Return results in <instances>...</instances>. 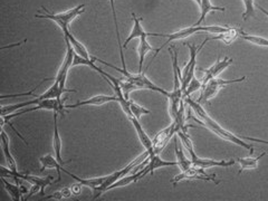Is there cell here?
<instances>
[{"label":"cell","instance_id":"ffe728a7","mask_svg":"<svg viewBox=\"0 0 268 201\" xmlns=\"http://www.w3.org/2000/svg\"><path fill=\"white\" fill-rule=\"evenodd\" d=\"M2 149L4 152L5 159L7 161V166L10 170L13 171H17V166H16V161H15V158L13 157L12 152H10V148H9V138L5 132L4 127H2Z\"/></svg>","mask_w":268,"mask_h":201},{"label":"cell","instance_id":"ac0fdd59","mask_svg":"<svg viewBox=\"0 0 268 201\" xmlns=\"http://www.w3.org/2000/svg\"><path fill=\"white\" fill-rule=\"evenodd\" d=\"M2 181L4 183L5 189L7 190L9 195L12 197V199L14 201H22L23 195L28 193L27 188L24 187V185H19L18 183H16V184L10 183L9 181H7L6 178H2Z\"/></svg>","mask_w":268,"mask_h":201},{"label":"cell","instance_id":"30bf717a","mask_svg":"<svg viewBox=\"0 0 268 201\" xmlns=\"http://www.w3.org/2000/svg\"><path fill=\"white\" fill-rule=\"evenodd\" d=\"M216 178H217L216 174L209 176V174L206 173L204 168L192 166L188 170H185V171H181V173L178 174V176H176L171 180V182L174 185H177L178 182L183 181V180H204V181H213L218 184L219 182L216 181Z\"/></svg>","mask_w":268,"mask_h":201},{"label":"cell","instance_id":"2e32d148","mask_svg":"<svg viewBox=\"0 0 268 201\" xmlns=\"http://www.w3.org/2000/svg\"><path fill=\"white\" fill-rule=\"evenodd\" d=\"M170 166H178V162L164 161V160L159 157V154H153V156L149 157V161L146 164V167L143 168V176L146 177L147 174H151V176H153L154 170Z\"/></svg>","mask_w":268,"mask_h":201},{"label":"cell","instance_id":"8fae6325","mask_svg":"<svg viewBox=\"0 0 268 201\" xmlns=\"http://www.w3.org/2000/svg\"><path fill=\"white\" fill-rule=\"evenodd\" d=\"M180 131V127L176 122H172L171 125L163 128L162 131H160L156 134V137L152 140L153 142V154H160L163 149L167 147L170 139L172 138L173 134H177Z\"/></svg>","mask_w":268,"mask_h":201},{"label":"cell","instance_id":"d6986e66","mask_svg":"<svg viewBox=\"0 0 268 201\" xmlns=\"http://www.w3.org/2000/svg\"><path fill=\"white\" fill-rule=\"evenodd\" d=\"M39 162L42 163V168H40L39 171L43 172L45 169H54L57 171V181H60V174L61 171H63L64 168L61 164L58 162V160L56 159V157H53L51 154H47V156H44V157H40L39 158Z\"/></svg>","mask_w":268,"mask_h":201},{"label":"cell","instance_id":"484cf974","mask_svg":"<svg viewBox=\"0 0 268 201\" xmlns=\"http://www.w3.org/2000/svg\"><path fill=\"white\" fill-rule=\"evenodd\" d=\"M111 5V10L113 15V20H114V26H115V32H116V39L118 44V49H120V56H121V61H122V70H126L125 65V59H124V54H123V44L121 42V36H120V30H118V24H117V18H116V12H115V5L114 0H110Z\"/></svg>","mask_w":268,"mask_h":201},{"label":"cell","instance_id":"4dcf8cb0","mask_svg":"<svg viewBox=\"0 0 268 201\" xmlns=\"http://www.w3.org/2000/svg\"><path fill=\"white\" fill-rule=\"evenodd\" d=\"M72 197H74V193L72 191L71 188H64L59 190V191H56L53 194L48 195V197H45L44 200L48 199H54V200H63V199H71Z\"/></svg>","mask_w":268,"mask_h":201},{"label":"cell","instance_id":"f546056e","mask_svg":"<svg viewBox=\"0 0 268 201\" xmlns=\"http://www.w3.org/2000/svg\"><path fill=\"white\" fill-rule=\"evenodd\" d=\"M128 106H130V110L132 114L136 116L138 120H140L141 116L146 115V114H151V111L147 110L146 107H143L141 105H139L138 103H136L134 101H132L131 99L128 100Z\"/></svg>","mask_w":268,"mask_h":201},{"label":"cell","instance_id":"3957f363","mask_svg":"<svg viewBox=\"0 0 268 201\" xmlns=\"http://www.w3.org/2000/svg\"><path fill=\"white\" fill-rule=\"evenodd\" d=\"M170 56L172 59V67H173V89L171 92H169L168 99H169V113L172 120L177 117L178 113L184 104L183 100V90L181 86V76L182 73H180V69L178 66V53L177 50H173V48H169Z\"/></svg>","mask_w":268,"mask_h":201},{"label":"cell","instance_id":"4316f807","mask_svg":"<svg viewBox=\"0 0 268 201\" xmlns=\"http://www.w3.org/2000/svg\"><path fill=\"white\" fill-rule=\"evenodd\" d=\"M176 144H174V151H176V156L178 159V167L180 168L181 171H185V170H188L190 167H192L193 164L191 162V160H188V158L184 156V152L182 151L181 147H179L178 144V140L176 139Z\"/></svg>","mask_w":268,"mask_h":201},{"label":"cell","instance_id":"1f68e13d","mask_svg":"<svg viewBox=\"0 0 268 201\" xmlns=\"http://www.w3.org/2000/svg\"><path fill=\"white\" fill-rule=\"evenodd\" d=\"M201 89H203V82L197 80L194 77V79L190 82V84L188 85L187 89H185V91L183 92V100L185 99V97H189L192 94V93L197 92V91H201Z\"/></svg>","mask_w":268,"mask_h":201},{"label":"cell","instance_id":"ba28073f","mask_svg":"<svg viewBox=\"0 0 268 201\" xmlns=\"http://www.w3.org/2000/svg\"><path fill=\"white\" fill-rule=\"evenodd\" d=\"M246 79H247L246 76H243V77H240V79H236V80H223V79H217V77H215V79L210 80L207 84L203 86V89H201V95H200L199 103L201 101H205V102L210 101L211 99H214V97L218 94V92L221 89H224L225 86L235 84V83H240V82H244Z\"/></svg>","mask_w":268,"mask_h":201},{"label":"cell","instance_id":"6da1fadb","mask_svg":"<svg viewBox=\"0 0 268 201\" xmlns=\"http://www.w3.org/2000/svg\"><path fill=\"white\" fill-rule=\"evenodd\" d=\"M184 102L187 103L189 107H191V109L194 111L195 115L198 116V117H194V116L192 117L195 122L199 123V124H201V125L206 126L207 128H209L210 131H213L215 134H217L218 137H220L221 139H224V140L233 142V143L237 144V146H239L244 149H247V150L250 152V154L254 153V150H255L254 146H251V144H249V143H246L245 141H243V138H239V137L235 136V134H233L228 130H226V128H224L221 125H219L218 123L216 122L214 118L208 114L207 112H206V110L200 105L199 102H195V101L191 100L190 99V96L185 97Z\"/></svg>","mask_w":268,"mask_h":201},{"label":"cell","instance_id":"5b68a950","mask_svg":"<svg viewBox=\"0 0 268 201\" xmlns=\"http://www.w3.org/2000/svg\"><path fill=\"white\" fill-rule=\"evenodd\" d=\"M97 61H100V63L104 64V65L109 66V67H112L113 70H115L117 72H121V73L123 74V79H125L126 81L130 82V83H132L133 85H136V87H137L138 90H150V91H153V92L161 93V94L166 95V96H168V94H169V92L161 89V87H159L158 85L154 84L152 81L149 80L148 77H147V75L144 74L143 72H142V73H138V74H131V73H128L127 70L124 71V70H122V69H118V67H116L114 65H111L110 63H106V61L102 60L100 58Z\"/></svg>","mask_w":268,"mask_h":201},{"label":"cell","instance_id":"277c9868","mask_svg":"<svg viewBox=\"0 0 268 201\" xmlns=\"http://www.w3.org/2000/svg\"><path fill=\"white\" fill-rule=\"evenodd\" d=\"M66 92H76V91L64 89V87H61V85L59 84V82L55 81L54 84L51 85L47 91L43 93L42 95L35 96L34 100L17 103V104H14V105H10V106H2V115H7V114H10V113H14L15 111H17V110H22V109H25V107L37 105L39 102H42L44 100L61 99V95H63L64 93H66Z\"/></svg>","mask_w":268,"mask_h":201},{"label":"cell","instance_id":"cb8c5ba5","mask_svg":"<svg viewBox=\"0 0 268 201\" xmlns=\"http://www.w3.org/2000/svg\"><path fill=\"white\" fill-rule=\"evenodd\" d=\"M148 37H141L140 43H139L138 47V53H139V71L138 73H142V67L144 63V58H146V55L149 51L154 50V48L150 45V43L148 42Z\"/></svg>","mask_w":268,"mask_h":201},{"label":"cell","instance_id":"4fadbf2b","mask_svg":"<svg viewBox=\"0 0 268 201\" xmlns=\"http://www.w3.org/2000/svg\"><path fill=\"white\" fill-rule=\"evenodd\" d=\"M110 102H118V99L116 95H96L90 97V99L84 100V101H79L76 102L75 104L66 105V109H77V107H83V106H100L103 104H106V103Z\"/></svg>","mask_w":268,"mask_h":201},{"label":"cell","instance_id":"603a6c76","mask_svg":"<svg viewBox=\"0 0 268 201\" xmlns=\"http://www.w3.org/2000/svg\"><path fill=\"white\" fill-rule=\"evenodd\" d=\"M239 33H240L239 29L230 27V29L227 30V32L218 34L217 36H211V37L206 38L204 42L208 43L210 40H221V42H224L225 44L230 45L237 37H239Z\"/></svg>","mask_w":268,"mask_h":201},{"label":"cell","instance_id":"44dd1931","mask_svg":"<svg viewBox=\"0 0 268 201\" xmlns=\"http://www.w3.org/2000/svg\"><path fill=\"white\" fill-rule=\"evenodd\" d=\"M64 38H67L70 40V43L72 45V47L75 50L76 54H79L82 57H84L86 59H91V55L89 51H87L85 46L82 44L79 39L75 38V36L71 33V30H66V32L63 33Z\"/></svg>","mask_w":268,"mask_h":201},{"label":"cell","instance_id":"9a60e30c","mask_svg":"<svg viewBox=\"0 0 268 201\" xmlns=\"http://www.w3.org/2000/svg\"><path fill=\"white\" fill-rule=\"evenodd\" d=\"M132 20H133L132 32L130 36L126 38L124 44H123V48H125V49L127 48V45L130 44L133 39H136V38L140 39L141 37H149V36H152V37H154V36H156V33H147L146 30L143 29L142 25H141L142 18L137 17V15L134 13H132Z\"/></svg>","mask_w":268,"mask_h":201},{"label":"cell","instance_id":"7402d4cb","mask_svg":"<svg viewBox=\"0 0 268 201\" xmlns=\"http://www.w3.org/2000/svg\"><path fill=\"white\" fill-rule=\"evenodd\" d=\"M200 18L197 20V23L194 24V26H201L205 22L206 16L211 12H220V13H225L226 8L225 7H217V6H214L213 4H211L210 0H201V4H200Z\"/></svg>","mask_w":268,"mask_h":201},{"label":"cell","instance_id":"7a4b0ae2","mask_svg":"<svg viewBox=\"0 0 268 201\" xmlns=\"http://www.w3.org/2000/svg\"><path fill=\"white\" fill-rule=\"evenodd\" d=\"M40 110H47V111L57 112V113H59L61 116H65V114H66V105H64V103H63V101H61V99H48V100H44L42 102H39L37 105L25 107V109L18 110V112L10 113V114H7V115H2V126H5V124L7 123V124L9 126H12L13 130L16 132L17 136L25 142L26 146H28L27 140H26V139L16 130V128H15V126L12 124V122H10V120H13V118L16 117V116H20V115H23V114H26V113L34 112V111H40Z\"/></svg>","mask_w":268,"mask_h":201},{"label":"cell","instance_id":"d4e9b609","mask_svg":"<svg viewBox=\"0 0 268 201\" xmlns=\"http://www.w3.org/2000/svg\"><path fill=\"white\" fill-rule=\"evenodd\" d=\"M143 178H144V176H143V169H141L140 171L133 173V174H131V176H124V177H122L120 180H117V181L114 184H112L109 190H112V189H114V188L125 187V185L131 184L133 182H137V181H139V180L143 179Z\"/></svg>","mask_w":268,"mask_h":201},{"label":"cell","instance_id":"5bb4252c","mask_svg":"<svg viewBox=\"0 0 268 201\" xmlns=\"http://www.w3.org/2000/svg\"><path fill=\"white\" fill-rule=\"evenodd\" d=\"M128 120L131 121L134 128H136L137 134H138V137H139V140H140L141 144L144 148V150H146L149 154H150V157L153 156V142H152L151 139L149 138L147 132L144 131V128L141 125L140 121H139L138 118L134 115H131L130 117H128Z\"/></svg>","mask_w":268,"mask_h":201},{"label":"cell","instance_id":"83f0119b","mask_svg":"<svg viewBox=\"0 0 268 201\" xmlns=\"http://www.w3.org/2000/svg\"><path fill=\"white\" fill-rule=\"evenodd\" d=\"M266 156V152H262L261 154H259L258 157L256 158H251V157H248V158H239L237 161H238L239 166H240V171L239 173H241L244 171V170L246 169H256L257 166H258V161L262 158Z\"/></svg>","mask_w":268,"mask_h":201},{"label":"cell","instance_id":"d6a6232c","mask_svg":"<svg viewBox=\"0 0 268 201\" xmlns=\"http://www.w3.org/2000/svg\"><path fill=\"white\" fill-rule=\"evenodd\" d=\"M244 5H245V12L243 14V19L246 20L249 19L250 17L256 18V14H255V3L254 0H243Z\"/></svg>","mask_w":268,"mask_h":201},{"label":"cell","instance_id":"e575fe53","mask_svg":"<svg viewBox=\"0 0 268 201\" xmlns=\"http://www.w3.org/2000/svg\"><path fill=\"white\" fill-rule=\"evenodd\" d=\"M257 7H258V9L260 10V12H261L262 14H265V15H266V16L268 17V12H267V10H266L265 8H262V7H260V6H259V5H257Z\"/></svg>","mask_w":268,"mask_h":201},{"label":"cell","instance_id":"e0dca14e","mask_svg":"<svg viewBox=\"0 0 268 201\" xmlns=\"http://www.w3.org/2000/svg\"><path fill=\"white\" fill-rule=\"evenodd\" d=\"M57 112H54V136H53V148L55 152V157L58 160V162L64 166L66 163H70L71 160L69 161H65V160L61 158V139L59 136V130H58V118H57Z\"/></svg>","mask_w":268,"mask_h":201},{"label":"cell","instance_id":"9c48e42d","mask_svg":"<svg viewBox=\"0 0 268 201\" xmlns=\"http://www.w3.org/2000/svg\"><path fill=\"white\" fill-rule=\"evenodd\" d=\"M205 44H206L205 42H203V44H201L200 46L193 45V44H184L190 50V59H189V63L185 65V67L182 71L181 86H182L183 92L185 91V89H187L188 85L190 84V82L194 79L195 66H197V55L201 50V48L204 47Z\"/></svg>","mask_w":268,"mask_h":201},{"label":"cell","instance_id":"f1b7e54d","mask_svg":"<svg viewBox=\"0 0 268 201\" xmlns=\"http://www.w3.org/2000/svg\"><path fill=\"white\" fill-rule=\"evenodd\" d=\"M239 37L241 39L246 40V42H249L257 46H262V47H268V39L265 37H261V36H256V35H249L244 33L243 30H240Z\"/></svg>","mask_w":268,"mask_h":201},{"label":"cell","instance_id":"836d02e7","mask_svg":"<svg viewBox=\"0 0 268 201\" xmlns=\"http://www.w3.org/2000/svg\"><path fill=\"white\" fill-rule=\"evenodd\" d=\"M83 187H84L83 184L80 183V182H77V183L72 185L71 189H72V191H73L74 195H80L81 192H82V188H83Z\"/></svg>","mask_w":268,"mask_h":201},{"label":"cell","instance_id":"8992f818","mask_svg":"<svg viewBox=\"0 0 268 201\" xmlns=\"http://www.w3.org/2000/svg\"><path fill=\"white\" fill-rule=\"evenodd\" d=\"M85 4L79 5L75 8H72L70 10H67L65 13H59V14H53L48 12L46 8H43L45 10L46 14H37L35 15V18H46L49 20H53L54 23L57 24L59 26V28L61 29V32H66V30H70V24L73 22V20L79 17L81 14H83L85 12Z\"/></svg>","mask_w":268,"mask_h":201},{"label":"cell","instance_id":"52a82bcc","mask_svg":"<svg viewBox=\"0 0 268 201\" xmlns=\"http://www.w3.org/2000/svg\"><path fill=\"white\" fill-rule=\"evenodd\" d=\"M0 173H2V178H10V179H14L16 183L19 184L20 180H25V181L29 182L30 184H37L39 185L40 188H42V195L45 194V188L48 187V185L55 183L56 181L54 180V177L51 176H47L45 178H40V177H36L33 176V174L30 173H25V172H18V171H13V170H10L9 168L6 169L5 167L0 168Z\"/></svg>","mask_w":268,"mask_h":201},{"label":"cell","instance_id":"d590c367","mask_svg":"<svg viewBox=\"0 0 268 201\" xmlns=\"http://www.w3.org/2000/svg\"><path fill=\"white\" fill-rule=\"evenodd\" d=\"M194 2H195V3H197V5H198V6H200V4H201V0H194Z\"/></svg>","mask_w":268,"mask_h":201},{"label":"cell","instance_id":"7c38bea8","mask_svg":"<svg viewBox=\"0 0 268 201\" xmlns=\"http://www.w3.org/2000/svg\"><path fill=\"white\" fill-rule=\"evenodd\" d=\"M231 64H233V59L228 57V56H225L224 58L218 57V59L216 60V63L214 65H211L209 69L203 70V72H205V75L203 77V80H201V82H203V86L207 84L210 80L217 77L221 72H224L226 69H228Z\"/></svg>","mask_w":268,"mask_h":201}]
</instances>
